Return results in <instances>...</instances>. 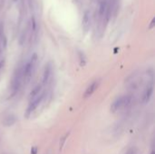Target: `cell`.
<instances>
[{
	"instance_id": "obj_4",
	"label": "cell",
	"mask_w": 155,
	"mask_h": 154,
	"mask_svg": "<svg viewBox=\"0 0 155 154\" xmlns=\"http://www.w3.org/2000/svg\"><path fill=\"white\" fill-rule=\"evenodd\" d=\"M44 97H45V93H42L38 94L35 98L30 100V103H29V104H28V106H27V108H26L25 113V116L26 118L29 117V116L32 114V113L38 107V105H39V104L41 103V102L43 101Z\"/></svg>"
},
{
	"instance_id": "obj_9",
	"label": "cell",
	"mask_w": 155,
	"mask_h": 154,
	"mask_svg": "<svg viewBox=\"0 0 155 154\" xmlns=\"http://www.w3.org/2000/svg\"><path fill=\"white\" fill-rule=\"evenodd\" d=\"M16 122V119L14 115H8V116H5L3 120V124L5 126H11L13 125Z\"/></svg>"
},
{
	"instance_id": "obj_11",
	"label": "cell",
	"mask_w": 155,
	"mask_h": 154,
	"mask_svg": "<svg viewBox=\"0 0 155 154\" xmlns=\"http://www.w3.org/2000/svg\"><path fill=\"white\" fill-rule=\"evenodd\" d=\"M125 154H137V150L135 148H131L125 152Z\"/></svg>"
},
{
	"instance_id": "obj_6",
	"label": "cell",
	"mask_w": 155,
	"mask_h": 154,
	"mask_svg": "<svg viewBox=\"0 0 155 154\" xmlns=\"http://www.w3.org/2000/svg\"><path fill=\"white\" fill-rule=\"evenodd\" d=\"M153 84L151 83V84H149L147 86V88L143 95V103H147L150 101V99L153 95Z\"/></svg>"
},
{
	"instance_id": "obj_1",
	"label": "cell",
	"mask_w": 155,
	"mask_h": 154,
	"mask_svg": "<svg viewBox=\"0 0 155 154\" xmlns=\"http://www.w3.org/2000/svg\"><path fill=\"white\" fill-rule=\"evenodd\" d=\"M37 59H38L37 54H34L30 57V59L26 62V64L23 65V84L22 85L25 86L30 82L36 67Z\"/></svg>"
},
{
	"instance_id": "obj_15",
	"label": "cell",
	"mask_w": 155,
	"mask_h": 154,
	"mask_svg": "<svg viewBox=\"0 0 155 154\" xmlns=\"http://www.w3.org/2000/svg\"><path fill=\"white\" fill-rule=\"evenodd\" d=\"M151 154H155L154 151H152V152H151Z\"/></svg>"
},
{
	"instance_id": "obj_8",
	"label": "cell",
	"mask_w": 155,
	"mask_h": 154,
	"mask_svg": "<svg viewBox=\"0 0 155 154\" xmlns=\"http://www.w3.org/2000/svg\"><path fill=\"white\" fill-rule=\"evenodd\" d=\"M51 73H52V65L51 63H48L44 70V74H43V84H46L50 79L51 76Z\"/></svg>"
},
{
	"instance_id": "obj_13",
	"label": "cell",
	"mask_w": 155,
	"mask_h": 154,
	"mask_svg": "<svg viewBox=\"0 0 155 154\" xmlns=\"http://www.w3.org/2000/svg\"><path fill=\"white\" fill-rule=\"evenodd\" d=\"M36 153H37V148H36V147L32 148V150H31V154H36Z\"/></svg>"
},
{
	"instance_id": "obj_5",
	"label": "cell",
	"mask_w": 155,
	"mask_h": 154,
	"mask_svg": "<svg viewBox=\"0 0 155 154\" xmlns=\"http://www.w3.org/2000/svg\"><path fill=\"white\" fill-rule=\"evenodd\" d=\"M91 24H92V16H91V13L90 11L86 10L83 15V19H82V27L84 33H87L90 30L91 27Z\"/></svg>"
},
{
	"instance_id": "obj_7",
	"label": "cell",
	"mask_w": 155,
	"mask_h": 154,
	"mask_svg": "<svg viewBox=\"0 0 155 154\" xmlns=\"http://www.w3.org/2000/svg\"><path fill=\"white\" fill-rule=\"evenodd\" d=\"M98 86H99V82H97V81L93 82V83L86 88V91H85V93H84V98L90 97V96L96 91V89L98 88Z\"/></svg>"
},
{
	"instance_id": "obj_3",
	"label": "cell",
	"mask_w": 155,
	"mask_h": 154,
	"mask_svg": "<svg viewBox=\"0 0 155 154\" xmlns=\"http://www.w3.org/2000/svg\"><path fill=\"white\" fill-rule=\"evenodd\" d=\"M133 103V96L132 95H124L117 98L111 105V112L115 113L121 109L126 108L130 106Z\"/></svg>"
},
{
	"instance_id": "obj_10",
	"label": "cell",
	"mask_w": 155,
	"mask_h": 154,
	"mask_svg": "<svg viewBox=\"0 0 155 154\" xmlns=\"http://www.w3.org/2000/svg\"><path fill=\"white\" fill-rule=\"evenodd\" d=\"M41 89H42V85L41 84H38L36 85L30 93V100L35 98L38 94H40V92H41Z\"/></svg>"
},
{
	"instance_id": "obj_2",
	"label": "cell",
	"mask_w": 155,
	"mask_h": 154,
	"mask_svg": "<svg viewBox=\"0 0 155 154\" xmlns=\"http://www.w3.org/2000/svg\"><path fill=\"white\" fill-rule=\"evenodd\" d=\"M24 65V64H23ZM23 65H19L12 77L11 82V97L15 96L23 84Z\"/></svg>"
},
{
	"instance_id": "obj_12",
	"label": "cell",
	"mask_w": 155,
	"mask_h": 154,
	"mask_svg": "<svg viewBox=\"0 0 155 154\" xmlns=\"http://www.w3.org/2000/svg\"><path fill=\"white\" fill-rule=\"evenodd\" d=\"M67 136H68V134H66L64 137H63V138L61 139V141H60V149H62V148H63V146H64V142L66 141Z\"/></svg>"
},
{
	"instance_id": "obj_14",
	"label": "cell",
	"mask_w": 155,
	"mask_h": 154,
	"mask_svg": "<svg viewBox=\"0 0 155 154\" xmlns=\"http://www.w3.org/2000/svg\"><path fill=\"white\" fill-rule=\"evenodd\" d=\"M153 24H154V20H153V22H152V24H151V26H150L151 28L153 27Z\"/></svg>"
}]
</instances>
